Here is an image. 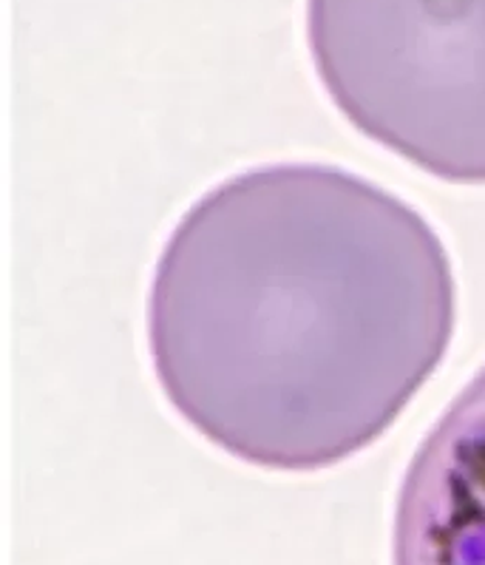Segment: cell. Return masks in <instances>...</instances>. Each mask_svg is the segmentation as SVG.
<instances>
[{
  "instance_id": "obj_1",
  "label": "cell",
  "mask_w": 485,
  "mask_h": 565,
  "mask_svg": "<svg viewBox=\"0 0 485 565\" xmlns=\"http://www.w3.org/2000/svg\"><path fill=\"white\" fill-rule=\"evenodd\" d=\"M452 262L395 193L284 162L205 193L157 262L153 370L211 444L276 472L353 458L452 344Z\"/></svg>"
},
{
  "instance_id": "obj_2",
  "label": "cell",
  "mask_w": 485,
  "mask_h": 565,
  "mask_svg": "<svg viewBox=\"0 0 485 565\" xmlns=\"http://www.w3.org/2000/svg\"><path fill=\"white\" fill-rule=\"evenodd\" d=\"M330 100L364 137L454 185H485V0H306Z\"/></svg>"
},
{
  "instance_id": "obj_3",
  "label": "cell",
  "mask_w": 485,
  "mask_h": 565,
  "mask_svg": "<svg viewBox=\"0 0 485 565\" xmlns=\"http://www.w3.org/2000/svg\"><path fill=\"white\" fill-rule=\"evenodd\" d=\"M392 565H485V366L445 406L406 469Z\"/></svg>"
}]
</instances>
